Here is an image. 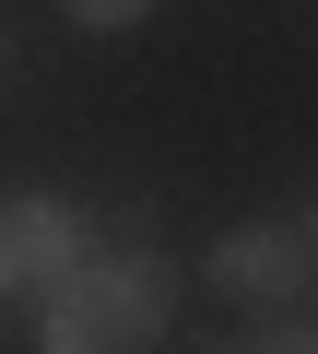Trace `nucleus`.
<instances>
[{
  "mask_svg": "<svg viewBox=\"0 0 318 354\" xmlns=\"http://www.w3.org/2000/svg\"><path fill=\"white\" fill-rule=\"evenodd\" d=\"M177 319V260L166 248H106V260H59V283L36 295V342L48 354H130Z\"/></svg>",
  "mask_w": 318,
  "mask_h": 354,
  "instance_id": "f257e3e1",
  "label": "nucleus"
},
{
  "mask_svg": "<svg viewBox=\"0 0 318 354\" xmlns=\"http://www.w3.org/2000/svg\"><path fill=\"white\" fill-rule=\"evenodd\" d=\"M306 272H318V248H306L295 213L283 225H236L212 248V295H236V307H306Z\"/></svg>",
  "mask_w": 318,
  "mask_h": 354,
  "instance_id": "f03ea898",
  "label": "nucleus"
},
{
  "mask_svg": "<svg viewBox=\"0 0 318 354\" xmlns=\"http://www.w3.org/2000/svg\"><path fill=\"white\" fill-rule=\"evenodd\" d=\"M71 248H83V213L59 189H0V295H48Z\"/></svg>",
  "mask_w": 318,
  "mask_h": 354,
  "instance_id": "7ed1b4c3",
  "label": "nucleus"
},
{
  "mask_svg": "<svg viewBox=\"0 0 318 354\" xmlns=\"http://www.w3.org/2000/svg\"><path fill=\"white\" fill-rule=\"evenodd\" d=\"M59 12H71V24H95V36H118V24H141V12H153V0H59Z\"/></svg>",
  "mask_w": 318,
  "mask_h": 354,
  "instance_id": "20e7f679",
  "label": "nucleus"
}]
</instances>
